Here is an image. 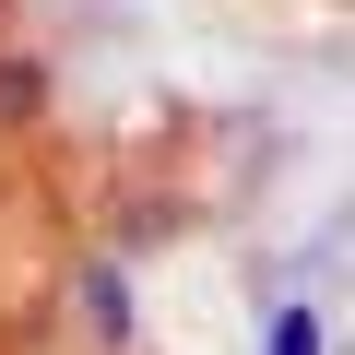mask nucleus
I'll use <instances>...</instances> for the list:
<instances>
[{
  "label": "nucleus",
  "instance_id": "1",
  "mask_svg": "<svg viewBox=\"0 0 355 355\" xmlns=\"http://www.w3.org/2000/svg\"><path fill=\"white\" fill-rule=\"evenodd\" d=\"M272 355H320V308H284L272 320Z\"/></svg>",
  "mask_w": 355,
  "mask_h": 355
}]
</instances>
